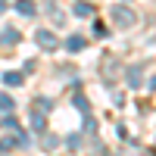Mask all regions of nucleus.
<instances>
[{"instance_id":"f257e3e1","label":"nucleus","mask_w":156,"mask_h":156,"mask_svg":"<svg viewBox=\"0 0 156 156\" xmlns=\"http://www.w3.org/2000/svg\"><path fill=\"white\" fill-rule=\"evenodd\" d=\"M37 41H41V44H47V50H50V47H53V34H47V31H41V34H37Z\"/></svg>"},{"instance_id":"f03ea898","label":"nucleus","mask_w":156,"mask_h":156,"mask_svg":"<svg viewBox=\"0 0 156 156\" xmlns=\"http://www.w3.org/2000/svg\"><path fill=\"white\" fill-rule=\"evenodd\" d=\"M115 19H122V25H128V19H131V12H128V9H115Z\"/></svg>"}]
</instances>
